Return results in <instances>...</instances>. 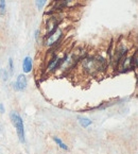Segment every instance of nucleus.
I'll use <instances>...</instances> for the list:
<instances>
[{
  "label": "nucleus",
  "mask_w": 138,
  "mask_h": 154,
  "mask_svg": "<svg viewBox=\"0 0 138 154\" xmlns=\"http://www.w3.org/2000/svg\"><path fill=\"white\" fill-rule=\"evenodd\" d=\"M81 67L88 73H95L101 69H105L106 61L101 57H88L81 62Z\"/></svg>",
  "instance_id": "obj_1"
},
{
  "label": "nucleus",
  "mask_w": 138,
  "mask_h": 154,
  "mask_svg": "<svg viewBox=\"0 0 138 154\" xmlns=\"http://www.w3.org/2000/svg\"><path fill=\"white\" fill-rule=\"evenodd\" d=\"M10 119H11L12 125L15 127L16 132H17V135H18V138L20 140V143H25V127H23V121L21 119L20 115H19L17 112H11L10 114Z\"/></svg>",
  "instance_id": "obj_2"
},
{
  "label": "nucleus",
  "mask_w": 138,
  "mask_h": 154,
  "mask_svg": "<svg viewBox=\"0 0 138 154\" xmlns=\"http://www.w3.org/2000/svg\"><path fill=\"white\" fill-rule=\"evenodd\" d=\"M62 36H63V31H62V29L57 28L52 34H50L49 36L46 37V46L47 47H52V46L57 45L61 41Z\"/></svg>",
  "instance_id": "obj_3"
},
{
  "label": "nucleus",
  "mask_w": 138,
  "mask_h": 154,
  "mask_svg": "<svg viewBox=\"0 0 138 154\" xmlns=\"http://www.w3.org/2000/svg\"><path fill=\"white\" fill-rule=\"evenodd\" d=\"M60 23H61V20L59 18H57V17H50V18H48L47 23H46V31H47L46 32V37L49 36L50 34H52L59 28Z\"/></svg>",
  "instance_id": "obj_4"
},
{
  "label": "nucleus",
  "mask_w": 138,
  "mask_h": 154,
  "mask_svg": "<svg viewBox=\"0 0 138 154\" xmlns=\"http://www.w3.org/2000/svg\"><path fill=\"white\" fill-rule=\"evenodd\" d=\"M65 57H66V54H65V57H57V54L53 55L52 59H51L49 62H48L47 70L48 71H55L57 69H59V68L61 67V65H62V63H63V61L65 60Z\"/></svg>",
  "instance_id": "obj_5"
},
{
  "label": "nucleus",
  "mask_w": 138,
  "mask_h": 154,
  "mask_svg": "<svg viewBox=\"0 0 138 154\" xmlns=\"http://www.w3.org/2000/svg\"><path fill=\"white\" fill-rule=\"evenodd\" d=\"M27 78L25 75H19L16 79V82L14 83V88L18 91H23L27 88Z\"/></svg>",
  "instance_id": "obj_6"
},
{
  "label": "nucleus",
  "mask_w": 138,
  "mask_h": 154,
  "mask_svg": "<svg viewBox=\"0 0 138 154\" xmlns=\"http://www.w3.org/2000/svg\"><path fill=\"white\" fill-rule=\"evenodd\" d=\"M33 69V60L31 57H26L23 61V70L25 73H29Z\"/></svg>",
  "instance_id": "obj_7"
},
{
  "label": "nucleus",
  "mask_w": 138,
  "mask_h": 154,
  "mask_svg": "<svg viewBox=\"0 0 138 154\" xmlns=\"http://www.w3.org/2000/svg\"><path fill=\"white\" fill-rule=\"evenodd\" d=\"M52 139H53V141H54L55 143H57V146H59L61 149H63V150H68V147H67V145H66L65 143H64L63 140H62L60 137H57V136H53L52 137Z\"/></svg>",
  "instance_id": "obj_8"
},
{
  "label": "nucleus",
  "mask_w": 138,
  "mask_h": 154,
  "mask_svg": "<svg viewBox=\"0 0 138 154\" xmlns=\"http://www.w3.org/2000/svg\"><path fill=\"white\" fill-rule=\"evenodd\" d=\"M79 122H80V125H81L83 128H87V127H89L91 123H93V121H91L90 119H88V118L79 117Z\"/></svg>",
  "instance_id": "obj_9"
},
{
  "label": "nucleus",
  "mask_w": 138,
  "mask_h": 154,
  "mask_svg": "<svg viewBox=\"0 0 138 154\" xmlns=\"http://www.w3.org/2000/svg\"><path fill=\"white\" fill-rule=\"evenodd\" d=\"M5 16V0H0V17Z\"/></svg>",
  "instance_id": "obj_10"
},
{
  "label": "nucleus",
  "mask_w": 138,
  "mask_h": 154,
  "mask_svg": "<svg viewBox=\"0 0 138 154\" xmlns=\"http://www.w3.org/2000/svg\"><path fill=\"white\" fill-rule=\"evenodd\" d=\"M0 77H1V79H2L3 82H7L8 79H9V73H8V71L5 70V69H1L0 70Z\"/></svg>",
  "instance_id": "obj_11"
},
{
  "label": "nucleus",
  "mask_w": 138,
  "mask_h": 154,
  "mask_svg": "<svg viewBox=\"0 0 138 154\" xmlns=\"http://www.w3.org/2000/svg\"><path fill=\"white\" fill-rule=\"evenodd\" d=\"M48 0H36L35 1V5H36V8L38 10H41L44 7H45V5L47 3Z\"/></svg>",
  "instance_id": "obj_12"
},
{
  "label": "nucleus",
  "mask_w": 138,
  "mask_h": 154,
  "mask_svg": "<svg viewBox=\"0 0 138 154\" xmlns=\"http://www.w3.org/2000/svg\"><path fill=\"white\" fill-rule=\"evenodd\" d=\"M39 35H41V30H38L37 29L36 31H35V41H36V43H39V41H41V36H39Z\"/></svg>",
  "instance_id": "obj_13"
},
{
  "label": "nucleus",
  "mask_w": 138,
  "mask_h": 154,
  "mask_svg": "<svg viewBox=\"0 0 138 154\" xmlns=\"http://www.w3.org/2000/svg\"><path fill=\"white\" fill-rule=\"evenodd\" d=\"M9 66H10V71H11V73H13L14 66H13V59H12V57H10L9 59Z\"/></svg>",
  "instance_id": "obj_14"
},
{
  "label": "nucleus",
  "mask_w": 138,
  "mask_h": 154,
  "mask_svg": "<svg viewBox=\"0 0 138 154\" xmlns=\"http://www.w3.org/2000/svg\"><path fill=\"white\" fill-rule=\"evenodd\" d=\"M0 112H1V113H3V112H5V109H3L2 104H0Z\"/></svg>",
  "instance_id": "obj_15"
}]
</instances>
